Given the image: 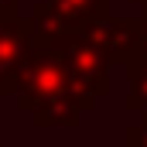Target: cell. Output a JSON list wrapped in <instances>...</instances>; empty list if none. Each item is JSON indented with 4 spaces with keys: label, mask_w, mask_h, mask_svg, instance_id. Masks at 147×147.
Returning a JSON list of instances; mask_svg holds the SVG:
<instances>
[{
    "label": "cell",
    "mask_w": 147,
    "mask_h": 147,
    "mask_svg": "<svg viewBox=\"0 0 147 147\" xmlns=\"http://www.w3.org/2000/svg\"><path fill=\"white\" fill-rule=\"evenodd\" d=\"M17 14V0H0V17H10Z\"/></svg>",
    "instance_id": "9"
},
{
    "label": "cell",
    "mask_w": 147,
    "mask_h": 147,
    "mask_svg": "<svg viewBox=\"0 0 147 147\" xmlns=\"http://www.w3.org/2000/svg\"><path fill=\"white\" fill-rule=\"evenodd\" d=\"M45 3L51 7V14L69 31H75L86 21H96V17H106L110 14V0H45Z\"/></svg>",
    "instance_id": "5"
},
{
    "label": "cell",
    "mask_w": 147,
    "mask_h": 147,
    "mask_svg": "<svg viewBox=\"0 0 147 147\" xmlns=\"http://www.w3.org/2000/svg\"><path fill=\"white\" fill-rule=\"evenodd\" d=\"M79 34L86 38V41H92L99 51H103V58L106 62H127L130 55H137V48H140V28H137V21L134 17H96V21H86V24H79L75 28Z\"/></svg>",
    "instance_id": "2"
},
{
    "label": "cell",
    "mask_w": 147,
    "mask_h": 147,
    "mask_svg": "<svg viewBox=\"0 0 147 147\" xmlns=\"http://www.w3.org/2000/svg\"><path fill=\"white\" fill-rule=\"evenodd\" d=\"M127 79H130V92H127V110L140 113L147 110V51H137L123 62Z\"/></svg>",
    "instance_id": "6"
},
{
    "label": "cell",
    "mask_w": 147,
    "mask_h": 147,
    "mask_svg": "<svg viewBox=\"0 0 147 147\" xmlns=\"http://www.w3.org/2000/svg\"><path fill=\"white\" fill-rule=\"evenodd\" d=\"M144 3H147V0H140V7H144Z\"/></svg>",
    "instance_id": "10"
},
{
    "label": "cell",
    "mask_w": 147,
    "mask_h": 147,
    "mask_svg": "<svg viewBox=\"0 0 147 147\" xmlns=\"http://www.w3.org/2000/svg\"><path fill=\"white\" fill-rule=\"evenodd\" d=\"M137 28H140V48H137V51H147V3L140 7V17H137Z\"/></svg>",
    "instance_id": "8"
},
{
    "label": "cell",
    "mask_w": 147,
    "mask_h": 147,
    "mask_svg": "<svg viewBox=\"0 0 147 147\" xmlns=\"http://www.w3.org/2000/svg\"><path fill=\"white\" fill-rule=\"evenodd\" d=\"M65 89H72V86H69V72H65L62 51L31 41L28 58H24L21 75H17V86H14L17 110L31 113V110H38L45 99H51V96H58V92H65Z\"/></svg>",
    "instance_id": "1"
},
{
    "label": "cell",
    "mask_w": 147,
    "mask_h": 147,
    "mask_svg": "<svg viewBox=\"0 0 147 147\" xmlns=\"http://www.w3.org/2000/svg\"><path fill=\"white\" fill-rule=\"evenodd\" d=\"M28 48H31V21L17 14L0 17V96L14 92Z\"/></svg>",
    "instance_id": "3"
},
{
    "label": "cell",
    "mask_w": 147,
    "mask_h": 147,
    "mask_svg": "<svg viewBox=\"0 0 147 147\" xmlns=\"http://www.w3.org/2000/svg\"><path fill=\"white\" fill-rule=\"evenodd\" d=\"M92 110V103H86L75 89H65V92H58V96H51V99H45L38 110H31V123L34 127H79V120H82V113Z\"/></svg>",
    "instance_id": "4"
},
{
    "label": "cell",
    "mask_w": 147,
    "mask_h": 147,
    "mask_svg": "<svg viewBox=\"0 0 147 147\" xmlns=\"http://www.w3.org/2000/svg\"><path fill=\"white\" fill-rule=\"evenodd\" d=\"M137 127H127V144L123 147H147V110L137 113Z\"/></svg>",
    "instance_id": "7"
}]
</instances>
